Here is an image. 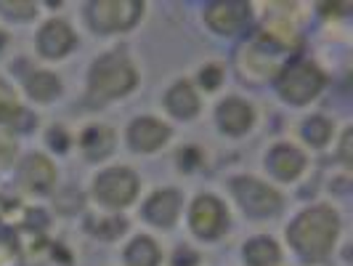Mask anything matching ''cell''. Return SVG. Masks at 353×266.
Segmentation results:
<instances>
[{
  "label": "cell",
  "instance_id": "1",
  "mask_svg": "<svg viewBox=\"0 0 353 266\" xmlns=\"http://www.w3.org/2000/svg\"><path fill=\"white\" fill-rule=\"evenodd\" d=\"M340 234V216L330 205H314L290 224L287 243L305 261H321L335 248V240Z\"/></svg>",
  "mask_w": 353,
  "mask_h": 266
},
{
  "label": "cell",
  "instance_id": "2",
  "mask_svg": "<svg viewBox=\"0 0 353 266\" xmlns=\"http://www.w3.org/2000/svg\"><path fill=\"white\" fill-rule=\"evenodd\" d=\"M139 75L136 67L125 59L123 53H106L93 61L88 75V102L90 104H104L117 96H125L136 88Z\"/></svg>",
  "mask_w": 353,
  "mask_h": 266
},
{
  "label": "cell",
  "instance_id": "3",
  "mask_svg": "<svg viewBox=\"0 0 353 266\" xmlns=\"http://www.w3.org/2000/svg\"><path fill=\"white\" fill-rule=\"evenodd\" d=\"M324 88V75L314 61H292L279 75V93L290 104H308Z\"/></svg>",
  "mask_w": 353,
  "mask_h": 266
},
{
  "label": "cell",
  "instance_id": "4",
  "mask_svg": "<svg viewBox=\"0 0 353 266\" xmlns=\"http://www.w3.org/2000/svg\"><path fill=\"white\" fill-rule=\"evenodd\" d=\"M231 192L248 216L268 218V216H276L282 211V195L252 176H236L231 181Z\"/></svg>",
  "mask_w": 353,
  "mask_h": 266
},
{
  "label": "cell",
  "instance_id": "5",
  "mask_svg": "<svg viewBox=\"0 0 353 266\" xmlns=\"http://www.w3.org/2000/svg\"><path fill=\"white\" fill-rule=\"evenodd\" d=\"M136 195H139V176L130 168H109L93 181V197L112 211L130 205Z\"/></svg>",
  "mask_w": 353,
  "mask_h": 266
},
{
  "label": "cell",
  "instance_id": "6",
  "mask_svg": "<svg viewBox=\"0 0 353 266\" xmlns=\"http://www.w3.org/2000/svg\"><path fill=\"white\" fill-rule=\"evenodd\" d=\"M143 14V6L136 0H101L90 3L88 19L96 32H123L130 30Z\"/></svg>",
  "mask_w": 353,
  "mask_h": 266
},
{
  "label": "cell",
  "instance_id": "7",
  "mask_svg": "<svg viewBox=\"0 0 353 266\" xmlns=\"http://www.w3.org/2000/svg\"><path fill=\"white\" fill-rule=\"evenodd\" d=\"M189 227L202 240H215L229 227V211L215 195H199L189 211Z\"/></svg>",
  "mask_w": 353,
  "mask_h": 266
},
{
  "label": "cell",
  "instance_id": "8",
  "mask_svg": "<svg viewBox=\"0 0 353 266\" xmlns=\"http://www.w3.org/2000/svg\"><path fill=\"white\" fill-rule=\"evenodd\" d=\"M250 3H210L205 8V21L210 24L218 35H234L239 30H245L250 21Z\"/></svg>",
  "mask_w": 353,
  "mask_h": 266
},
{
  "label": "cell",
  "instance_id": "9",
  "mask_svg": "<svg viewBox=\"0 0 353 266\" xmlns=\"http://www.w3.org/2000/svg\"><path fill=\"white\" fill-rule=\"evenodd\" d=\"M181 205H183V200H181V195H178L176 189H159V192H154V195L146 200L143 216H146L149 224L168 229V227H173L178 221Z\"/></svg>",
  "mask_w": 353,
  "mask_h": 266
},
{
  "label": "cell",
  "instance_id": "10",
  "mask_svg": "<svg viewBox=\"0 0 353 266\" xmlns=\"http://www.w3.org/2000/svg\"><path fill=\"white\" fill-rule=\"evenodd\" d=\"M170 139V128L157 117H139L128 131V142L136 152H154Z\"/></svg>",
  "mask_w": 353,
  "mask_h": 266
},
{
  "label": "cell",
  "instance_id": "11",
  "mask_svg": "<svg viewBox=\"0 0 353 266\" xmlns=\"http://www.w3.org/2000/svg\"><path fill=\"white\" fill-rule=\"evenodd\" d=\"M37 48H40L43 56H48V59H61L64 53H70L74 48V32L70 30L67 21L51 19L40 30V35H37Z\"/></svg>",
  "mask_w": 353,
  "mask_h": 266
},
{
  "label": "cell",
  "instance_id": "12",
  "mask_svg": "<svg viewBox=\"0 0 353 266\" xmlns=\"http://www.w3.org/2000/svg\"><path fill=\"white\" fill-rule=\"evenodd\" d=\"M19 181L30 192H37V195L48 192L53 187V181H56V171H53L51 160L46 158V155H30V158H24L21 168H19Z\"/></svg>",
  "mask_w": 353,
  "mask_h": 266
},
{
  "label": "cell",
  "instance_id": "13",
  "mask_svg": "<svg viewBox=\"0 0 353 266\" xmlns=\"http://www.w3.org/2000/svg\"><path fill=\"white\" fill-rule=\"evenodd\" d=\"M265 165L271 168V173L282 181H292L305 171V155H303L298 146H290V144H279L268 152Z\"/></svg>",
  "mask_w": 353,
  "mask_h": 266
},
{
  "label": "cell",
  "instance_id": "14",
  "mask_svg": "<svg viewBox=\"0 0 353 266\" xmlns=\"http://www.w3.org/2000/svg\"><path fill=\"white\" fill-rule=\"evenodd\" d=\"M215 117H218L221 131H226L231 136H242V133L250 131V125L255 120V112H252V106H250L248 102H242V99H226V102H221Z\"/></svg>",
  "mask_w": 353,
  "mask_h": 266
},
{
  "label": "cell",
  "instance_id": "15",
  "mask_svg": "<svg viewBox=\"0 0 353 266\" xmlns=\"http://www.w3.org/2000/svg\"><path fill=\"white\" fill-rule=\"evenodd\" d=\"M165 106L170 109V115H176L181 120H189L199 112V96L189 83H176L165 96Z\"/></svg>",
  "mask_w": 353,
  "mask_h": 266
},
{
  "label": "cell",
  "instance_id": "16",
  "mask_svg": "<svg viewBox=\"0 0 353 266\" xmlns=\"http://www.w3.org/2000/svg\"><path fill=\"white\" fill-rule=\"evenodd\" d=\"M242 258L248 266H276L282 253H279V245L271 237H252L250 243H245Z\"/></svg>",
  "mask_w": 353,
  "mask_h": 266
},
{
  "label": "cell",
  "instance_id": "17",
  "mask_svg": "<svg viewBox=\"0 0 353 266\" xmlns=\"http://www.w3.org/2000/svg\"><path fill=\"white\" fill-rule=\"evenodd\" d=\"M80 146L90 160H104L114 149V133L106 125H93L80 136Z\"/></svg>",
  "mask_w": 353,
  "mask_h": 266
},
{
  "label": "cell",
  "instance_id": "18",
  "mask_svg": "<svg viewBox=\"0 0 353 266\" xmlns=\"http://www.w3.org/2000/svg\"><path fill=\"white\" fill-rule=\"evenodd\" d=\"M162 253L152 237H136L125 248V266H159Z\"/></svg>",
  "mask_w": 353,
  "mask_h": 266
},
{
  "label": "cell",
  "instance_id": "19",
  "mask_svg": "<svg viewBox=\"0 0 353 266\" xmlns=\"http://www.w3.org/2000/svg\"><path fill=\"white\" fill-rule=\"evenodd\" d=\"M61 83L59 77L51 72H35L30 80H27V93L35 99V102H51L53 96H59Z\"/></svg>",
  "mask_w": 353,
  "mask_h": 266
},
{
  "label": "cell",
  "instance_id": "20",
  "mask_svg": "<svg viewBox=\"0 0 353 266\" xmlns=\"http://www.w3.org/2000/svg\"><path fill=\"white\" fill-rule=\"evenodd\" d=\"M303 136H305V142L314 144V146H324V144L330 142V136H332V123L327 120V117H308L305 125H303Z\"/></svg>",
  "mask_w": 353,
  "mask_h": 266
},
{
  "label": "cell",
  "instance_id": "21",
  "mask_svg": "<svg viewBox=\"0 0 353 266\" xmlns=\"http://www.w3.org/2000/svg\"><path fill=\"white\" fill-rule=\"evenodd\" d=\"M21 106H19V99H17V91L8 88L6 83H0V123H17L19 117H21Z\"/></svg>",
  "mask_w": 353,
  "mask_h": 266
},
{
  "label": "cell",
  "instance_id": "22",
  "mask_svg": "<svg viewBox=\"0 0 353 266\" xmlns=\"http://www.w3.org/2000/svg\"><path fill=\"white\" fill-rule=\"evenodd\" d=\"M88 227L96 237H101V240H114V237H120V234L125 231V218H120V216L96 218V221H90Z\"/></svg>",
  "mask_w": 353,
  "mask_h": 266
},
{
  "label": "cell",
  "instance_id": "23",
  "mask_svg": "<svg viewBox=\"0 0 353 266\" xmlns=\"http://www.w3.org/2000/svg\"><path fill=\"white\" fill-rule=\"evenodd\" d=\"M0 11L11 14V19H14V14H17V19H30L37 11V6L35 3H0Z\"/></svg>",
  "mask_w": 353,
  "mask_h": 266
},
{
  "label": "cell",
  "instance_id": "24",
  "mask_svg": "<svg viewBox=\"0 0 353 266\" xmlns=\"http://www.w3.org/2000/svg\"><path fill=\"white\" fill-rule=\"evenodd\" d=\"M199 77H202V86H205V88H218L223 72H221V67H215V64H208L205 70L199 72Z\"/></svg>",
  "mask_w": 353,
  "mask_h": 266
},
{
  "label": "cell",
  "instance_id": "25",
  "mask_svg": "<svg viewBox=\"0 0 353 266\" xmlns=\"http://www.w3.org/2000/svg\"><path fill=\"white\" fill-rule=\"evenodd\" d=\"M17 155V144L11 136H6V133H0V165H6V162H11Z\"/></svg>",
  "mask_w": 353,
  "mask_h": 266
},
{
  "label": "cell",
  "instance_id": "26",
  "mask_svg": "<svg viewBox=\"0 0 353 266\" xmlns=\"http://www.w3.org/2000/svg\"><path fill=\"white\" fill-rule=\"evenodd\" d=\"M173 266H196V256L192 248H178L176 258H173Z\"/></svg>",
  "mask_w": 353,
  "mask_h": 266
},
{
  "label": "cell",
  "instance_id": "27",
  "mask_svg": "<svg viewBox=\"0 0 353 266\" xmlns=\"http://www.w3.org/2000/svg\"><path fill=\"white\" fill-rule=\"evenodd\" d=\"M351 142H353V133L351 131H345V136H343V146H340V158L345 165H351Z\"/></svg>",
  "mask_w": 353,
  "mask_h": 266
},
{
  "label": "cell",
  "instance_id": "28",
  "mask_svg": "<svg viewBox=\"0 0 353 266\" xmlns=\"http://www.w3.org/2000/svg\"><path fill=\"white\" fill-rule=\"evenodd\" d=\"M3 43H6V35H3V32H0V46H3Z\"/></svg>",
  "mask_w": 353,
  "mask_h": 266
}]
</instances>
